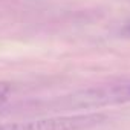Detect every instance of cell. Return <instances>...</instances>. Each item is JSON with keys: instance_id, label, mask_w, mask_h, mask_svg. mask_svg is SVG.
I'll return each mask as SVG.
<instances>
[{"instance_id": "cell-1", "label": "cell", "mask_w": 130, "mask_h": 130, "mask_svg": "<svg viewBox=\"0 0 130 130\" xmlns=\"http://www.w3.org/2000/svg\"><path fill=\"white\" fill-rule=\"evenodd\" d=\"M104 121L106 115L103 113H80L0 124V130H87Z\"/></svg>"}, {"instance_id": "cell-2", "label": "cell", "mask_w": 130, "mask_h": 130, "mask_svg": "<svg viewBox=\"0 0 130 130\" xmlns=\"http://www.w3.org/2000/svg\"><path fill=\"white\" fill-rule=\"evenodd\" d=\"M124 103H130V81L90 87L66 96V104L75 109H92Z\"/></svg>"}, {"instance_id": "cell-3", "label": "cell", "mask_w": 130, "mask_h": 130, "mask_svg": "<svg viewBox=\"0 0 130 130\" xmlns=\"http://www.w3.org/2000/svg\"><path fill=\"white\" fill-rule=\"evenodd\" d=\"M6 100H8V98H6V93H5L3 90H0V107L6 103Z\"/></svg>"}, {"instance_id": "cell-4", "label": "cell", "mask_w": 130, "mask_h": 130, "mask_svg": "<svg viewBox=\"0 0 130 130\" xmlns=\"http://www.w3.org/2000/svg\"><path fill=\"white\" fill-rule=\"evenodd\" d=\"M122 34H124V35H127V37H130V25H127V26L122 29Z\"/></svg>"}]
</instances>
